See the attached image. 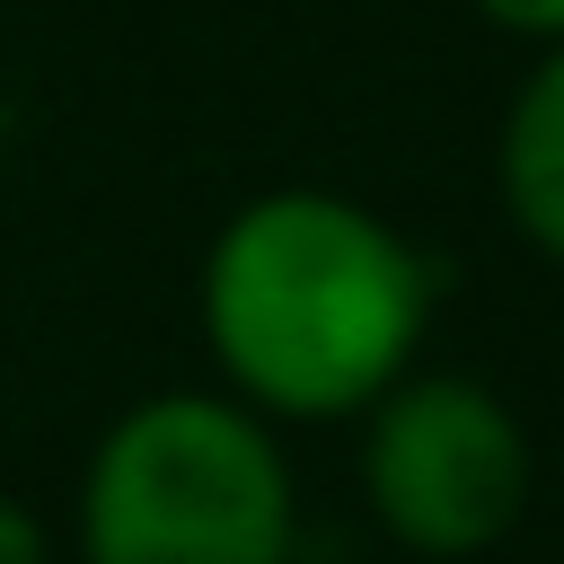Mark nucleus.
Wrapping results in <instances>:
<instances>
[{"mask_svg":"<svg viewBox=\"0 0 564 564\" xmlns=\"http://www.w3.org/2000/svg\"><path fill=\"white\" fill-rule=\"evenodd\" d=\"M432 300V256L335 185L247 194L194 264L212 379L264 423H352L423 361Z\"/></svg>","mask_w":564,"mask_h":564,"instance_id":"f257e3e1","label":"nucleus"},{"mask_svg":"<svg viewBox=\"0 0 564 564\" xmlns=\"http://www.w3.org/2000/svg\"><path fill=\"white\" fill-rule=\"evenodd\" d=\"M79 564H291L300 476L282 423L229 388H150L79 458L70 485Z\"/></svg>","mask_w":564,"mask_h":564,"instance_id":"f03ea898","label":"nucleus"},{"mask_svg":"<svg viewBox=\"0 0 564 564\" xmlns=\"http://www.w3.org/2000/svg\"><path fill=\"white\" fill-rule=\"evenodd\" d=\"M352 423H361V449H352L361 511H370V529L397 555L476 564V555H494L520 529L529 485H538L529 423L476 370L414 361Z\"/></svg>","mask_w":564,"mask_h":564,"instance_id":"7ed1b4c3","label":"nucleus"},{"mask_svg":"<svg viewBox=\"0 0 564 564\" xmlns=\"http://www.w3.org/2000/svg\"><path fill=\"white\" fill-rule=\"evenodd\" d=\"M494 194H502V220L546 264H564V44L529 62V79L494 123Z\"/></svg>","mask_w":564,"mask_h":564,"instance_id":"20e7f679","label":"nucleus"},{"mask_svg":"<svg viewBox=\"0 0 564 564\" xmlns=\"http://www.w3.org/2000/svg\"><path fill=\"white\" fill-rule=\"evenodd\" d=\"M494 35H520L529 53H546V44H564V0H467Z\"/></svg>","mask_w":564,"mask_h":564,"instance_id":"39448f33","label":"nucleus"},{"mask_svg":"<svg viewBox=\"0 0 564 564\" xmlns=\"http://www.w3.org/2000/svg\"><path fill=\"white\" fill-rule=\"evenodd\" d=\"M62 546H53V520L26 502V494H9L0 485V564H53Z\"/></svg>","mask_w":564,"mask_h":564,"instance_id":"423d86ee","label":"nucleus"}]
</instances>
